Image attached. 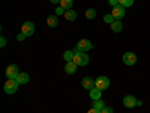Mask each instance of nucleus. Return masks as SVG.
Listing matches in <instances>:
<instances>
[{
  "mask_svg": "<svg viewBox=\"0 0 150 113\" xmlns=\"http://www.w3.org/2000/svg\"><path fill=\"white\" fill-rule=\"evenodd\" d=\"M110 5H111V6H116V5H119V0H110Z\"/></svg>",
  "mask_w": 150,
  "mask_h": 113,
  "instance_id": "27",
  "label": "nucleus"
},
{
  "mask_svg": "<svg viewBox=\"0 0 150 113\" xmlns=\"http://www.w3.org/2000/svg\"><path fill=\"white\" fill-rule=\"evenodd\" d=\"M26 38H27V36H26V35H24V33L21 32V33H20L18 36H17V39H18V41H24V39H26Z\"/></svg>",
  "mask_w": 150,
  "mask_h": 113,
  "instance_id": "25",
  "label": "nucleus"
},
{
  "mask_svg": "<svg viewBox=\"0 0 150 113\" xmlns=\"http://www.w3.org/2000/svg\"><path fill=\"white\" fill-rule=\"evenodd\" d=\"M78 67H86L87 64L90 62V57L87 56L86 53H81V51H75V56H74V60Z\"/></svg>",
  "mask_w": 150,
  "mask_h": 113,
  "instance_id": "2",
  "label": "nucleus"
},
{
  "mask_svg": "<svg viewBox=\"0 0 150 113\" xmlns=\"http://www.w3.org/2000/svg\"><path fill=\"white\" fill-rule=\"evenodd\" d=\"M95 86L99 87L101 91H105L107 87H110V79L105 77V75H101V77H98L95 80Z\"/></svg>",
  "mask_w": 150,
  "mask_h": 113,
  "instance_id": "5",
  "label": "nucleus"
},
{
  "mask_svg": "<svg viewBox=\"0 0 150 113\" xmlns=\"http://www.w3.org/2000/svg\"><path fill=\"white\" fill-rule=\"evenodd\" d=\"M50 2H51V3H54V5H60V2H62V0H50Z\"/></svg>",
  "mask_w": 150,
  "mask_h": 113,
  "instance_id": "29",
  "label": "nucleus"
},
{
  "mask_svg": "<svg viewBox=\"0 0 150 113\" xmlns=\"http://www.w3.org/2000/svg\"><path fill=\"white\" fill-rule=\"evenodd\" d=\"M5 45H6V39H5V38H3V36H2V38H0V47H2V48H3Z\"/></svg>",
  "mask_w": 150,
  "mask_h": 113,
  "instance_id": "26",
  "label": "nucleus"
},
{
  "mask_svg": "<svg viewBox=\"0 0 150 113\" xmlns=\"http://www.w3.org/2000/svg\"><path fill=\"white\" fill-rule=\"evenodd\" d=\"M110 27H111V30L114 32V33H120V32H122V29H123L122 21H120V20H116L112 24H110Z\"/></svg>",
  "mask_w": 150,
  "mask_h": 113,
  "instance_id": "13",
  "label": "nucleus"
},
{
  "mask_svg": "<svg viewBox=\"0 0 150 113\" xmlns=\"http://www.w3.org/2000/svg\"><path fill=\"white\" fill-rule=\"evenodd\" d=\"M78 65L75 64V62H66V67H65V71L66 74H75V71H77Z\"/></svg>",
  "mask_w": 150,
  "mask_h": 113,
  "instance_id": "12",
  "label": "nucleus"
},
{
  "mask_svg": "<svg viewBox=\"0 0 150 113\" xmlns=\"http://www.w3.org/2000/svg\"><path fill=\"white\" fill-rule=\"evenodd\" d=\"M65 12H66V9H65V8H62L60 5H59V8H56V15H57V17L62 15V14L65 15Z\"/></svg>",
  "mask_w": 150,
  "mask_h": 113,
  "instance_id": "23",
  "label": "nucleus"
},
{
  "mask_svg": "<svg viewBox=\"0 0 150 113\" xmlns=\"http://www.w3.org/2000/svg\"><path fill=\"white\" fill-rule=\"evenodd\" d=\"M65 18H66L68 21H75V20H77V12L72 11V9H68V11L65 12Z\"/></svg>",
  "mask_w": 150,
  "mask_h": 113,
  "instance_id": "16",
  "label": "nucleus"
},
{
  "mask_svg": "<svg viewBox=\"0 0 150 113\" xmlns=\"http://www.w3.org/2000/svg\"><path fill=\"white\" fill-rule=\"evenodd\" d=\"M111 14L112 17H114L116 20H122L125 17V8L122 5H116V6H112L111 8Z\"/></svg>",
  "mask_w": 150,
  "mask_h": 113,
  "instance_id": "6",
  "label": "nucleus"
},
{
  "mask_svg": "<svg viewBox=\"0 0 150 113\" xmlns=\"http://www.w3.org/2000/svg\"><path fill=\"white\" fill-rule=\"evenodd\" d=\"M105 107V103L102 101V99H96V101H93V109L96 110H102Z\"/></svg>",
  "mask_w": 150,
  "mask_h": 113,
  "instance_id": "20",
  "label": "nucleus"
},
{
  "mask_svg": "<svg viewBox=\"0 0 150 113\" xmlns=\"http://www.w3.org/2000/svg\"><path fill=\"white\" fill-rule=\"evenodd\" d=\"M119 5H122L123 8H131L134 5V0H119Z\"/></svg>",
  "mask_w": 150,
  "mask_h": 113,
  "instance_id": "21",
  "label": "nucleus"
},
{
  "mask_svg": "<svg viewBox=\"0 0 150 113\" xmlns=\"http://www.w3.org/2000/svg\"><path fill=\"white\" fill-rule=\"evenodd\" d=\"M89 92H90L89 95H90V98L93 99V101H96V99H101V97H102V91L99 89V87H96V86L92 87Z\"/></svg>",
  "mask_w": 150,
  "mask_h": 113,
  "instance_id": "11",
  "label": "nucleus"
},
{
  "mask_svg": "<svg viewBox=\"0 0 150 113\" xmlns=\"http://www.w3.org/2000/svg\"><path fill=\"white\" fill-rule=\"evenodd\" d=\"M81 86L84 87V89L90 91L92 87H95V80H93V79H90V77H84V79L81 80Z\"/></svg>",
  "mask_w": 150,
  "mask_h": 113,
  "instance_id": "10",
  "label": "nucleus"
},
{
  "mask_svg": "<svg viewBox=\"0 0 150 113\" xmlns=\"http://www.w3.org/2000/svg\"><path fill=\"white\" fill-rule=\"evenodd\" d=\"M20 84H26V83H29V74H26V72H20L18 74V77L15 79Z\"/></svg>",
  "mask_w": 150,
  "mask_h": 113,
  "instance_id": "14",
  "label": "nucleus"
},
{
  "mask_svg": "<svg viewBox=\"0 0 150 113\" xmlns=\"http://www.w3.org/2000/svg\"><path fill=\"white\" fill-rule=\"evenodd\" d=\"M87 113H101V110H96V109H93V107H92V109H90L89 112H87Z\"/></svg>",
  "mask_w": 150,
  "mask_h": 113,
  "instance_id": "28",
  "label": "nucleus"
},
{
  "mask_svg": "<svg viewBox=\"0 0 150 113\" xmlns=\"http://www.w3.org/2000/svg\"><path fill=\"white\" fill-rule=\"evenodd\" d=\"M74 56H75V51H71V50H68V51L63 53V57L66 62H72L74 60Z\"/></svg>",
  "mask_w": 150,
  "mask_h": 113,
  "instance_id": "19",
  "label": "nucleus"
},
{
  "mask_svg": "<svg viewBox=\"0 0 150 113\" xmlns=\"http://www.w3.org/2000/svg\"><path fill=\"white\" fill-rule=\"evenodd\" d=\"M92 48H93L92 41H89V39H81V41H78L77 47H75V51L86 53V51H89V50H92Z\"/></svg>",
  "mask_w": 150,
  "mask_h": 113,
  "instance_id": "3",
  "label": "nucleus"
},
{
  "mask_svg": "<svg viewBox=\"0 0 150 113\" xmlns=\"http://www.w3.org/2000/svg\"><path fill=\"white\" fill-rule=\"evenodd\" d=\"M137 103H138V99H137L134 95H126L123 98V106L126 109H134L137 107Z\"/></svg>",
  "mask_w": 150,
  "mask_h": 113,
  "instance_id": "8",
  "label": "nucleus"
},
{
  "mask_svg": "<svg viewBox=\"0 0 150 113\" xmlns=\"http://www.w3.org/2000/svg\"><path fill=\"white\" fill-rule=\"evenodd\" d=\"M47 24H48L50 27H56L57 24H59V17L57 15H50L47 18Z\"/></svg>",
  "mask_w": 150,
  "mask_h": 113,
  "instance_id": "15",
  "label": "nucleus"
},
{
  "mask_svg": "<svg viewBox=\"0 0 150 113\" xmlns=\"http://www.w3.org/2000/svg\"><path fill=\"white\" fill-rule=\"evenodd\" d=\"M21 32L26 35V36H32L35 33V24L32 21H26V23H23V26H21Z\"/></svg>",
  "mask_w": 150,
  "mask_h": 113,
  "instance_id": "7",
  "label": "nucleus"
},
{
  "mask_svg": "<svg viewBox=\"0 0 150 113\" xmlns=\"http://www.w3.org/2000/svg\"><path fill=\"white\" fill-rule=\"evenodd\" d=\"M18 82L15 80V79H8V82L5 83V86H3V91H5V94H8V95H12V94H15L17 92V89H18Z\"/></svg>",
  "mask_w": 150,
  "mask_h": 113,
  "instance_id": "1",
  "label": "nucleus"
},
{
  "mask_svg": "<svg viewBox=\"0 0 150 113\" xmlns=\"http://www.w3.org/2000/svg\"><path fill=\"white\" fill-rule=\"evenodd\" d=\"M104 21H105L107 24H112V23L116 21V18L112 17V14H105V15H104Z\"/></svg>",
  "mask_w": 150,
  "mask_h": 113,
  "instance_id": "22",
  "label": "nucleus"
},
{
  "mask_svg": "<svg viewBox=\"0 0 150 113\" xmlns=\"http://www.w3.org/2000/svg\"><path fill=\"white\" fill-rule=\"evenodd\" d=\"M122 59H123V64L128 65V67H132V65L137 64V54L132 53V51H126V53L123 54Z\"/></svg>",
  "mask_w": 150,
  "mask_h": 113,
  "instance_id": "4",
  "label": "nucleus"
},
{
  "mask_svg": "<svg viewBox=\"0 0 150 113\" xmlns=\"http://www.w3.org/2000/svg\"><path fill=\"white\" fill-rule=\"evenodd\" d=\"M18 74H20V69H18V67L14 65V64L9 65V67L6 68V77H8V79H17Z\"/></svg>",
  "mask_w": 150,
  "mask_h": 113,
  "instance_id": "9",
  "label": "nucleus"
},
{
  "mask_svg": "<svg viewBox=\"0 0 150 113\" xmlns=\"http://www.w3.org/2000/svg\"><path fill=\"white\" fill-rule=\"evenodd\" d=\"M72 5H74V0H62V2H60V6H62V8H65L66 11L71 9Z\"/></svg>",
  "mask_w": 150,
  "mask_h": 113,
  "instance_id": "18",
  "label": "nucleus"
},
{
  "mask_svg": "<svg viewBox=\"0 0 150 113\" xmlns=\"http://www.w3.org/2000/svg\"><path fill=\"white\" fill-rule=\"evenodd\" d=\"M101 113H114V110H112L111 107H107V106H105V107L101 110Z\"/></svg>",
  "mask_w": 150,
  "mask_h": 113,
  "instance_id": "24",
  "label": "nucleus"
},
{
  "mask_svg": "<svg viewBox=\"0 0 150 113\" xmlns=\"http://www.w3.org/2000/svg\"><path fill=\"white\" fill-rule=\"evenodd\" d=\"M96 15H98V12H96V9H93V8H90V9L86 11V17L89 18V20H95Z\"/></svg>",
  "mask_w": 150,
  "mask_h": 113,
  "instance_id": "17",
  "label": "nucleus"
}]
</instances>
